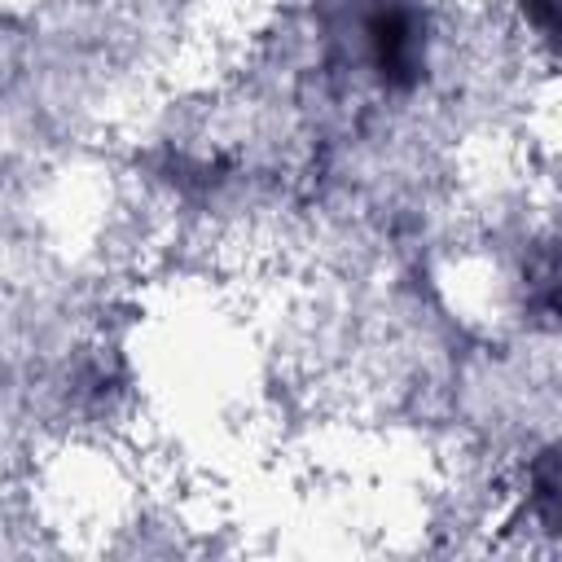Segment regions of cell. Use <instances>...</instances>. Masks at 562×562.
Wrapping results in <instances>:
<instances>
[{"label": "cell", "mask_w": 562, "mask_h": 562, "mask_svg": "<svg viewBox=\"0 0 562 562\" xmlns=\"http://www.w3.org/2000/svg\"><path fill=\"white\" fill-rule=\"evenodd\" d=\"M522 285H527V312L562 329V241H549L527 259Z\"/></svg>", "instance_id": "obj_3"}, {"label": "cell", "mask_w": 562, "mask_h": 562, "mask_svg": "<svg viewBox=\"0 0 562 562\" xmlns=\"http://www.w3.org/2000/svg\"><path fill=\"white\" fill-rule=\"evenodd\" d=\"M527 509L540 522V531L562 540V439H553L549 448H540L531 457V465H527Z\"/></svg>", "instance_id": "obj_2"}, {"label": "cell", "mask_w": 562, "mask_h": 562, "mask_svg": "<svg viewBox=\"0 0 562 562\" xmlns=\"http://www.w3.org/2000/svg\"><path fill=\"white\" fill-rule=\"evenodd\" d=\"M518 9L540 35V44L562 61V0H518Z\"/></svg>", "instance_id": "obj_4"}, {"label": "cell", "mask_w": 562, "mask_h": 562, "mask_svg": "<svg viewBox=\"0 0 562 562\" xmlns=\"http://www.w3.org/2000/svg\"><path fill=\"white\" fill-rule=\"evenodd\" d=\"M321 26L329 66L369 79L378 92L404 97L430 70V13L422 0H329Z\"/></svg>", "instance_id": "obj_1"}]
</instances>
